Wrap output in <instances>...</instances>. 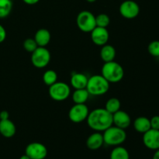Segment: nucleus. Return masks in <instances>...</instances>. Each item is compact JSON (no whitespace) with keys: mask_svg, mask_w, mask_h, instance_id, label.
Instances as JSON below:
<instances>
[{"mask_svg":"<svg viewBox=\"0 0 159 159\" xmlns=\"http://www.w3.org/2000/svg\"><path fill=\"white\" fill-rule=\"evenodd\" d=\"M23 2L27 5H35L37 2H39L40 0H23Z\"/></svg>","mask_w":159,"mask_h":159,"instance_id":"nucleus-31","label":"nucleus"},{"mask_svg":"<svg viewBox=\"0 0 159 159\" xmlns=\"http://www.w3.org/2000/svg\"><path fill=\"white\" fill-rule=\"evenodd\" d=\"M135 130L138 133L144 134L151 129L150 119L146 116H139L136 118L133 123Z\"/></svg>","mask_w":159,"mask_h":159,"instance_id":"nucleus-18","label":"nucleus"},{"mask_svg":"<svg viewBox=\"0 0 159 159\" xmlns=\"http://www.w3.org/2000/svg\"><path fill=\"white\" fill-rule=\"evenodd\" d=\"M76 24L79 29L84 33H91L96 26V16L90 11L83 10L78 14Z\"/></svg>","mask_w":159,"mask_h":159,"instance_id":"nucleus-6","label":"nucleus"},{"mask_svg":"<svg viewBox=\"0 0 159 159\" xmlns=\"http://www.w3.org/2000/svg\"><path fill=\"white\" fill-rule=\"evenodd\" d=\"M119 12L124 18L133 20L139 15L140 6L133 0H126L120 6Z\"/></svg>","mask_w":159,"mask_h":159,"instance_id":"nucleus-9","label":"nucleus"},{"mask_svg":"<svg viewBox=\"0 0 159 159\" xmlns=\"http://www.w3.org/2000/svg\"><path fill=\"white\" fill-rule=\"evenodd\" d=\"M31 54V62L37 68H45L51 61V53L46 47H38Z\"/></svg>","mask_w":159,"mask_h":159,"instance_id":"nucleus-7","label":"nucleus"},{"mask_svg":"<svg viewBox=\"0 0 159 159\" xmlns=\"http://www.w3.org/2000/svg\"><path fill=\"white\" fill-rule=\"evenodd\" d=\"M12 2L11 0H0V19H5L11 13Z\"/></svg>","mask_w":159,"mask_h":159,"instance_id":"nucleus-22","label":"nucleus"},{"mask_svg":"<svg viewBox=\"0 0 159 159\" xmlns=\"http://www.w3.org/2000/svg\"><path fill=\"white\" fill-rule=\"evenodd\" d=\"M48 153L46 146L39 142L30 143L26 146L25 150V154L30 159H44Z\"/></svg>","mask_w":159,"mask_h":159,"instance_id":"nucleus-10","label":"nucleus"},{"mask_svg":"<svg viewBox=\"0 0 159 159\" xmlns=\"http://www.w3.org/2000/svg\"><path fill=\"white\" fill-rule=\"evenodd\" d=\"M23 48L26 50L27 52L33 53L37 48L38 45L36 43L35 40L34 38H27L23 41Z\"/></svg>","mask_w":159,"mask_h":159,"instance_id":"nucleus-26","label":"nucleus"},{"mask_svg":"<svg viewBox=\"0 0 159 159\" xmlns=\"http://www.w3.org/2000/svg\"><path fill=\"white\" fill-rule=\"evenodd\" d=\"M88 79L89 78L83 73H74L70 79V83L75 89H86Z\"/></svg>","mask_w":159,"mask_h":159,"instance_id":"nucleus-16","label":"nucleus"},{"mask_svg":"<svg viewBox=\"0 0 159 159\" xmlns=\"http://www.w3.org/2000/svg\"><path fill=\"white\" fill-rule=\"evenodd\" d=\"M49 96L53 100L62 102L68 99L71 95V88L67 83L63 82H56L50 85L48 90Z\"/></svg>","mask_w":159,"mask_h":159,"instance_id":"nucleus-5","label":"nucleus"},{"mask_svg":"<svg viewBox=\"0 0 159 159\" xmlns=\"http://www.w3.org/2000/svg\"><path fill=\"white\" fill-rule=\"evenodd\" d=\"M104 144L109 146H120L127 139V133L125 130L112 125L102 134Z\"/></svg>","mask_w":159,"mask_h":159,"instance_id":"nucleus-4","label":"nucleus"},{"mask_svg":"<svg viewBox=\"0 0 159 159\" xmlns=\"http://www.w3.org/2000/svg\"><path fill=\"white\" fill-rule=\"evenodd\" d=\"M149 54L155 57H159V40H153L148 46Z\"/></svg>","mask_w":159,"mask_h":159,"instance_id":"nucleus-27","label":"nucleus"},{"mask_svg":"<svg viewBox=\"0 0 159 159\" xmlns=\"http://www.w3.org/2000/svg\"><path fill=\"white\" fill-rule=\"evenodd\" d=\"M89 127L94 131L103 132L113 125V114L105 108H97L89 112L86 119Z\"/></svg>","mask_w":159,"mask_h":159,"instance_id":"nucleus-1","label":"nucleus"},{"mask_svg":"<svg viewBox=\"0 0 159 159\" xmlns=\"http://www.w3.org/2000/svg\"><path fill=\"white\" fill-rule=\"evenodd\" d=\"M9 119V113L7 110H2L0 112V120Z\"/></svg>","mask_w":159,"mask_h":159,"instance_id":"nucleus-30","label":"nucleus"},{"mask_svg":"<svg viewBox=\"0 0 159 159\" xmlns=\"http://www.w3.org/2000/svg\"><path fill=\"white\" fill-rule=\"evenodd\" d=\"M92 41L97 46H103L107 44L110 39V34L107 28L96 26L91 33Z\"/></svg>","mask_w":159,"mask_h":159,"instance_id":"nucleus-12","label":"nucleus"},{"mask_svg":"<svg viewBox=\"0 0 159 159\" xmlns=\"http://www.w3.org/2000/svg\"><path fill=\"white\" fill-rule=\"evenodd\" d=\"M11 1H12H12H14V0H11Z\"/></svg>","mask_w":159,"mask_h":159,"instance_id":"nucleus-35","label":"nucleus"},{"mask_svg":"<svg viewBox=\"0 0 159 159\" xmlns=\"http://www.w3.org/2000/svg\"><path fill=\"white\" fill-rule=\"evenodd\" d=\"M16 133V127L9 119L0 120V134L6 138H11Z\"/></svg>","mask_w":159,"mask_h":159,"instance_id":"nucleus-14","label":"nucleus"},{"mask_svg":"<svg viewBox=\"0 0 159 159\" xmlns=\"http://www.w3.org/2000/svg\"><path fill=\"white\" fill-rule=\"evenodd\" d=\"M116 51L114 47L110 44H105L102 46L100 50V57L103 62H110L114 61L116 57Z\"/></svg>","mask_w":159,"mask_h":159,"instance_id":"nucleus-19","label":"nucleus"},{"mask_svg":"<svg viewBox=\"0 0 159 159\" xmlns=\"http://www.w3.org/2000/svg\"><path fill=\"white\" fill-rule=\"evenodd\" d=\"M43 81L44 84L48 86L53 85L57 82V72L54 70H47L43 75Z\"/></svg>","mask_w":159,"mask_h":159,"instance_id":"nucleus-24","label":"nucleus"},{"mask_svg":"<svg viewBox=\"0 0 159 159\" xmlns=\"http://www.w3.org/2000/svg\"><path fill=\"white\" fill-rule=\"evenodd\" d=\"M51 33L49 30L44 28L39 29L36 32L34 39L38 47H46L51 41Z\"/></svg>","mask_w":159,"mask_h":159,"instance_id":"nucleus-17","label":"nucleus"},{"mask_svg":"<svg viewBox=\"0 0 159 159\" xmlns=\"http://www.w3.org/2000/svg\"><path fill=\"white\" fill-rule=\"evenodd\" d=\"M131 124L130 116L124 110H118L113 114V125L121 129L128 128Z\"/></svg>","mask_w":159,"mask_h":159,"instance_id":"nucleus-13","label":"nucleus"},{"mask_svg":"<svg viewBox=\"0 0 159 159\" xmlns=\"http://www.w3.org/2000/svg\"><path fill=\"white\" fill-rule=\"evenodd\" d=\"M121 107V103L120 101L119 100V99L116 97H113L109 99L106 102L105 109L110 113L111 114H113L116 112H117L118 110H120Z\"/></svg>","mask_w":159,"mask_h":159,"instance_id":"nucleus-23","label":"nucleus"},{"mask_svg":"<svg viewBox=\"0 0 159 159\" xmlns=\"http://www.w3.org/2000/svg\"><path fill=\"white\" fill-rule=\"evenodd\" d=\"M152 159H159V148L155 150V152L153 155V158Z\"/></svg>","mask_w":159,"mask_h":159,"instance_id":"nucleus-32","label":"nucleus"},{"mask_svg":"<svg viewBox=\"0 0 159 159\" xmlns=\"http://www.w3.org/2000/svg\"><path fill=\"white\" fill-rule=\"evenodd\" d=\"M104 144V140L102 134L100 132L95 131L89 136L86 141V146L89 149L92 151H96L100 148Z\"/></svg>","mask_w":159,"mask_h":159,"instance_id":"nucleus-15","label":"nucleus"},{"mask_svg":"<svg viewBox=\"0 0 159 159\" xmlns=\"http://www.w3.org/2000/svg\"><path fill=\"white\" fill-rule=\"evenodd\" d=\"M89 113V110L85 104H75L68 112L70 120L75 124H79L86 120Z\"/></svg>","mask_w":159,"mask_h":159,"instance_id":"nucleus-8","label":"nucleus"},{"mask_svg":"<svg viewBox=\"0 0 159 159\" xmlns=\"http://www.w3.org/2000/svg\"><path fill=\"white\" fill-rule=\"evenodd\" d=\"M143 143L147 148L155 151L159 148V130L152 129L143 134Z\"/></svg>","mask_w":159,"mask_h":159,"instance_id":"nucleus-11","label":"nucleus"},{"mask_svg":"<svg viewBox=\"0 0 159 159\" xmlns=\"http://www.w3.org/2000/svg\"><path fill=\"white\" fill-rule=\"evenodd\" d=\"M96 26L107 28L110 23V18L107 14L100 13L96 16Z\"/></svg>","mask_w":159,"mask_h":159,"instance_id":"nucleus-25","label":"nucleus"},{"mask_svg":"<svg viewBox=\"0 0 159 159\" xmlns=\"http://www.w3.org/2000/svg\"><path fill=\"white\" fill-rule=\"evenodd\" d=\"M89 96V93L86 89H75L71 97L75 104H85Z\"/></svg>","mask_w":159,"mask_h":159,"instance_id":"nucleus-20","label":"nucleus"},{"mask_svg":"<svg viewBox=\"0 0 159 159\" xmlns=\"http://www.w3.org/2000/svg\"><path fill=\"white\" fill-rule=\"evenodd\" d=\"M101 75L110 83H117L124 76V68L115 61L105 62L101 69Z\"/></svg>","mask_w":159,"mask_h":159,"instance_id":"nucleus-3","label":"nucleus"},{"mask_svg":"<svg viewBox=\"0 0 159 159\" xmlns=\"http://www.w3.org/2000/svg\"><path fill=\"white\" fill-rule=\"evenodd\" d=\"M110 85V82L102 75H94L88 79L86 89L89 95L99 96L106 94L109 91Z\"/></svg>","mask_w":159,"mask_h":159,"instance_id":"nucleus-2","label":"nucleus"},{"mask_svg":"<svg viewBox=\"0 0 159 159\" xmlns=\"http://www.w3.org/2000/svg\"><path fill=\"white\" fill-rule=\"evenodd\" d=\"M20 159H30V158L29 157H28L27 155H26V154H25V155H22V156L20 158Z\"/></svg>","mask_w":159,"mask_h":159,"instance_id":"nucleus-33","label":"nucleus"},{"mask_svg":"<svg viewBox=\"0 0 159 159\" xmlns=\"http://www.w3.org/2000/svg\"><path fill=\"white\" fill-rule=\"evenodd\" d=\"M110 159H130V155L125 148L116 146L110 153Z\"/></svg>","mask_w":159,"mask_h":159,"instance_id":"nucleus-21","label":"nucleus"},{"mask_svg":"<svg viewBox=\"0 0 159 159\" xmlns=\"http://www.w3.org/2000/svg\"><path fill=\"white\" fill-rule=\"evenodd\" d=\"M87 2H90V3H92V2H95L96 1V0H86Z\"/></svg>","mask_w":159,"mask_h":159,"instance_id":"nucleus-34","label":"nucleus"},{"mask_svg":"<svg viewBox=\"0 0 159 159\" xmlns=\"http://www.w3.org/2000/svg\"><path fill=\"white\" fill-rule=\"evenodd\" d=\"M151 128L159 130V116H154L150 119Z\"/></svg>","mask_w":159,"mask_h":159,"instance_id":"nucleus-28","label":"nucleus"},{"mask_svg":"<svg viewBox=\"0 0 159 159\" xmlns=\"http://www.w3.org/2000/svg\"><path fill=\"white\" fill-rule=\"evenodd\" d=\"M6 38V31L4 26L0 24V43L5 41Z\"/></svg>","mask_w":159,"mask_h":159,"instance_id":"nucleus-29","label":"nucleus"}]
</instances>
